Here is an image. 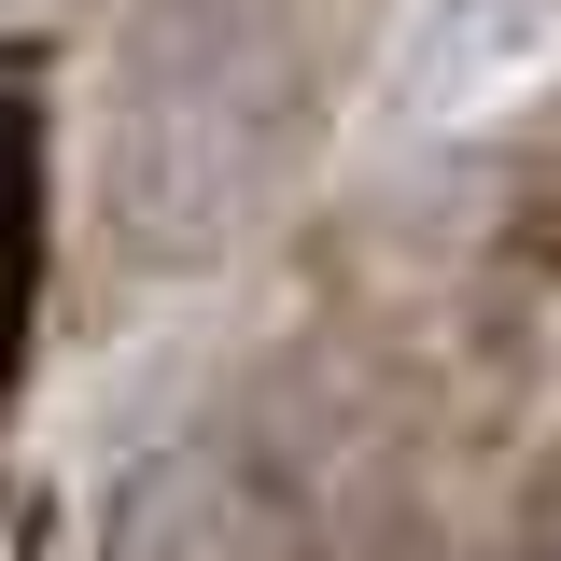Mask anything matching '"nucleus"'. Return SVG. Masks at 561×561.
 Masks as SVG:
<instances>
[{"mask_svg": "<svg viewBox=\"0 0 561 561\" xmlns=\"http://www.w3.org/2000/svg\"><path fill=\"white\" fill-rule=\"evenodd\" d=\"M280 154V43L239 28V57L210 43L183 70H140V113H127V210L154 239H197L267 183Z\"/></svg>", "mask_w": 561, "mask_h": 561, "instance_id": "obj_1", "label": "nucleus"}, {"mask_svg": "<svg viewBox=\"0 0 561 561\" xmlns=\"http://www.w3.org/2000/svg\"><path fill=\"white\" fill-rule=\"evenodd\" d=\"M28 267H43V140H28V99H0V408L28 365Z\"/></svg>", "mask_w": 561, "mask_h": 561, "instance_id": "obj_2", "label": "nucleus"}]
</instances>
